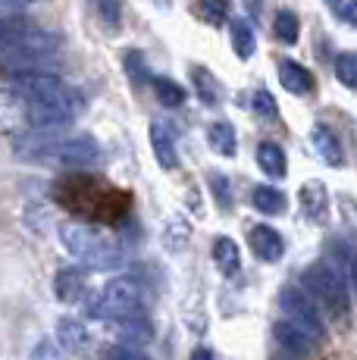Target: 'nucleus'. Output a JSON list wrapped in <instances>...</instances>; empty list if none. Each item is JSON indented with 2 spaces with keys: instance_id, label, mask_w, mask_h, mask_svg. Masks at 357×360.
Returning <instances> with one entry per match:
<instances>
[{
  "instance_id": "nucleus-21",
  "label": "nucleus",
  "mask_w": 357,
  "mask_h": 360,
  "mask_svg": "<svg viewBox=\"0 0 357 360\" xmlns=\"http://www.w3.org/2000/svg\"><path fill=\"white\" fill-rule=\"evenodd\" d=\"M254 47H257V38H254V29L248 19H235L232 22V51H235L238 60H251Z\"/></svg>"
},
{
  "instance_id": "nucleus-22",
  "label": "nucleus",
  "mask_w": 357,
  "mask_h": 360,
  "mask_svg": "<svg viewBox=\"0 0 357 360\" xmlns=\"http://www.w3.org/2000/svg\"><path fill=\"white\" fill-rule=\"evenodd\" d=\"M191 82H195L197 98H201L204 103H219L223 91H219V82H216V75L210 72V69H204V66H191Z\"/></svg>"
},
{
  "instance_id": "nucleus-20",
  "label": "nucleus",
  "mask_w": 357,
  "mask_h": 360,
  "mask_svg": "<svg viewBox=\"0 0 357 360\" xmlns=\"http://www.w3.org/2000/svg\"><path fill=\"white\" fill-rule=\"evenodd\" d=\"M251 204L266 217H276V213L285 210V195L279 188H273V185H257L251 195Z\"/></svg>"
},
{
  "instance_id": "nucleus-25",
  "label": "nucleus",
  "mask_w": 357,
  "mask_h": 360,
  "mask_svg": "<svg viewBox=\"0 0 357 360\" xmlns=\"http://www.w3.org/2000/svg\"><path fill=\"white\" fill-rule=\"evenodd\" d=\"M126 75H129V82H132L135 88H144V85H150V79L154 75L148 72V63H144V53L141 51H126Z\"/></svg>"
},
{
  "instance_id": "nucleus-12",
  "label": "nucleus",
  "mask_w": 357,
  "mask_h": 360,
  "mask_svg": "<svg viewBox=\"0 0 357 360\" xmlns=\"http://www.w3.org/2000/svg\"><path fill=\"white\" fill-rule=\"evenodd\" d=\"M279 82L288 94H311L313 91V75L311 69H304L298 60H279Z\"/></svg>"
},
{
  "instance_id": "nucleus-34",
  "label": "nucleus",
  "mask_w": 357,
  "mask_h": 360,
  "mask_svg": "<svg viewBox=\"0 0 357 360\" xmlns=\"http://www.w3.org/2000/svg\"><path fill=\"white\" fill-rule=\"evenodd\" d=\"M4 6H29V4H35V0H0Z\"/></svg>"
},
{
  "instance_id": "nucleus-13",
  "label": "nucleus",
  "mask_w": 357,
  "mask_h": 360,
  "mask_svg": "<svg viewBox=\"0 0 357 360\" xmlns=\"http://www.w3.org/2000/svg\"><path fill=\"white\" fill-rule=\"evenodd\" d=\"M311 141H313V148H317V154L323 157V163H329V166H342V163H345L339 135H335V131L329 129L326 122H317V126H313Z\"/></svg>"
},
{
  "instance_id": "nucleus-11",
  "label": "nucleus",
  "mask_w": 357,
  "mask_h": 360,
  "mask_svg": "<svg viewBox=\"0 0 357 360\" xmlns=\"http://www.w3.org/2000/svg\"><path fill=\"white\" fill-rule=\"evenodd\" d=\"M113 323H116V335H119V342L132 345V348H141V345H148L150 338H154V326H150V320L144 314L122 316V320H113Z\"/></svg>"
},
{
  "instance_id": "nucleus-23",
  "label": "nucleus",
  "mask_w": 357,
  "mask_h": 360,
  "mask_svg": "<svg viewBox=\"0 0 357 360\" xmlns=\"http://www.w3.org/2000/svg\"><path fill=\"white\" fill-rule=\"evenodd\" d=\"M150 85H154V94H157V101H160L163 107L176 110V107H182L185 103V88L178 85V82L157 75V79H150Z\"/></svg>"
},
{
  "instance_id": "nucleus-1",
  "label": "nucleus",
  "mask_w": 357,
  "mask_h": 360,
  "mask_svg": "<svg viewBox=\"0 0 357 360\" xmlns=\"http://www.w3.org/2000/svg\"><path fill=\"white\" fill-rule=\"evenodd\" d=\"M13 98L19 101L29 126L38 131H57L70 126L82 110L79 91L47 72H16L13 75Z\"/></svg>"
},
{
  "instance_id": "nucleus-26",
  "label": "nucleus",
  "mask_w": 357,
  "mask_h": 360,
  "mask_svg": "<svg viewBox=\"0 0 357 360\" xmlns=\"http://www.w3.org/2000/svg\"><path fill=\"white\" fill-rule=\"evenodd\" d=\"M273 32H276V38L283 41V44H298V38H301L298 16H294L292 10H283L276 16V22H273Z\"/></svg>"
},
{
  "instance_id": "nucleus-32",
  "label": "nucleus",
  "mask_w": 357,
  "mask_h": 360,
  "mask_svg": "<svg viewBox=\"0 0 357 360\" xmlns=\"http://www.w3.org/2000/svg\"><path fill=\"white\" fill-rule=\"evenodd\" d=\"M100 10H104V19L110 25H119V4H116V0H100Z\"/></svg>"
},
{
  "instance_id": "nucleus-28",
  "label": "nucleus",
  "mask_w": 357,
  "mask_h": 360,
  "mask_svg": "<svg viewBox=\"0 0 357 360\" xmlns=\"http://www.w3.org/2000/svg\"><path fill=\"white\" fill-rule=\"evenodd\" d=\"M254 110H257L260 116H266V120H276V113H279V107H276V101H273V94L266 91L264 85L254 91Z\"/></svg>"
},
{
  "instance_id": "nucleus-19",
  "label": "nucleus",
  "mask_w": 357,
  "mask_h": 360,
  "mask_svg": "<svg viewBox=\"0 0 357 360\" xmlns=\"http://www.w3.org/2000/svg\"><path fill=\"white\" fill-rule=\"evenodd\" d=\"M207 144L216 150L219 157H235L238 154V138H235V129L229 122H214L207 129Z\"/></svg>"
},
{
  "instance_id": "nucleus-7",
  "label": "nucleus",
  "mask_w": 357,
  "mask_h": 360,
  "mask_svg": "<svg viewBox=\"0 0 357 360\" xmlns=\"http://www.w3.org/2000/svg\"><path fill=\"white\" fill-rule=\"evenodd\" d=\"M279 307H283L285 320L301 326L317 345L326 342V323H323V316H320L317 301H311V295H307L304 288H294V285L283 288V292H279Z\"/></svg>"
},
{
  "instance_id": "nucleus-10",
  "label": "nucleus",
  "mask_w": 357,
  "mask_h": 360,
  "mask_svg": "<svg viewBox=\"0 0 357 360\" xmlns=\"http://www.w3.org/2000/svg\"><path fill=\"white\" fill-rule=\"evenodd\" d=\"M273 332H276L279 345L288 351V354H298V357H307L317 351V342H313L311 335H307L301 326H294L292 320H279L276 326H273Z\"/></svg>"
},
{
  "instance_id": "nucleus-29",
  "label": "nucleus",
  "mask_w": 357,
  "mask_h": 360,
  "mask_svg": "<svg viewBox=\"0 0 357 360\" xmlns=\"http://www.w3.org/2000/svg\"><path fill=\"white\" fill-rule=\"evenodd\" d=\"M107 360H150L144 351L132 348V345H116V348L107 351Z\"/></svg>"
},
{
  "instance_id": "nucleus-35",
  "label": "nucleus",
  "mask_w": 357,
  "mask_h": 360,
  "mask_svg": "<svg viewBox=\"0 0 357 360\" xmlns=\"http://www.w3.org/2000/svg\"><path fill=\"white\" fill-rule=\"evenodd\" d=\"M270 360H288V357H283V354H276V357H270Z\"/></svg>"
},
{
  "instance_id": "nucleus-8",
  "label": "nucleus",
  "mask_w": 357,
  "mask_h": 360,
  "mask_svg": "<svg viewBox=\"0 0 357 360\" xmlns=\"http://www.w3.org/2000/svg\"><path fill=\"white\" fill-rule=\"evenodd\" d=\"M53 295L63 304H79L88 295V273L79 266H63L53 276Z\"/></svg>"
},
{
  "instance_id": "nucleus-18",
  "label": "nucleus",
  "mask_w": 357,
  "mask_h": 360,
  "mask_svg": "<svg viewBox=\"0 0 357 360\" xmlns=\"http://www.w3.org/2000/svg\"><path fill=\"white\" fill-rule=\"evenodd\" d=\"M214 260L223 276H235L238 266H242V254H238V245L229 238V235H219L214 241Z\"/></svg>"
},
{
  "instance_id": "nucleus-4",
  "label": "nucleus",
  "mask_w": 357,
  "mask_h": 360,
  "mask_svg": "<svg viewBox=\"0 0 357 360\" xmlns=\"http://www.w3.org/2000/svg\"><path fill=\"white\" fill-rule=\"evenodd\" d=\"M60 241L85 269L113 273L122 266V245L110 229L94 223H66L60 226Z\"/></svg>"
},
{
  "instance_id": "nucleus-16",
  "label": "nucleus",
  "mask_w": 357,
  "mask_h": 360,
  "mask_svg": "<svg viewBox=\"0 0 357 360\" xmlns=\"http://www.w3.org/2000/svg\"><path fill=\"white\" fill-rule=\"evenodd\" d=\"M301 207H304V217L320 223L326 217V207H329V198H326V185L323 182H307L301 185Z\"/></svg>"
},
{
  "instance_id": "nucleus-17",
  "label": "nucleus",
  "mask_w": 357,
  "mask_h": 360,
  "mask_svg": "<svg viewBox=\"0 0 357 360\" xmlns=\"http://www.w3.org/2000/svg\"><path fill=\"white\" fill-rule=\"evenodd\" d=\"M57 342L70 351H85L88 348V329L75 316H60L57 320Z\"/></svg>"
},
{
  "instance_id": "nucleus-9",
  "label": "nucleus",
  "mask_w": 357,
  "mask_h": 360,
  "mask_svg": "<svg viewBox=\"0 0 357 360\" xmlns=\"http://www.w3.org/2000/svg\"><path fill=\"white\" fill-rule=\"evenodd\" d=\"M248 245H251L254 257L266 260V263H276L279 257H283V251H285L283 235L273 229V226H254V229L248 232Z\"/></svg>"
},
{
  "instance_id": "nucleus-14",
  "label": "nucleus",
  "mask_w": 357,
  "mask_h": 360,
  "mask_svg": "<svg viewBox=\"0 0 357 360\" xmlns=\"http://www.w3.org/2000/svg\"><path fill=\"white\" fill-rule=\"evenodd\" d=\"M150 148H154V157L163 169H176L178 166V154L173 144V131H169L163 122H150Z\"/></svg>"
},
{
  "instance_id": "nucleus-2",
  "label": "nucleus",
  "mask_w": 357,
  "mask_h": 360,
  "mask_svg": "<svg viewBox=\"0 0 357 360\" xmlns=\"http://www.w3.org/2000/svg\"><path fill=\"white\" fill-rule=\"evenodd\" d=\"M53 198L70 213H79L88 223H119L129 213V195L98 176L72 172L53 185Z\"/></svg>"
},
{
  "instance_id": "nucleus-6",
  "label": "nucleus",
  "mask_w": 357,
  "mask_h": 360,
  "mask_svg": "<svg viewBox=\"0 0 357 360\" xmlns=\"http://www.w3.org/2000/svg\"><path fill=\"white\" fill-rule=\"evenodd\" d=\"M301 282H304V292L311 295V301L326 304L332 314H345L348 297H351V288L345 285L339 273L329 266L326 260H317L301 273Z\"/></svg>"
},
{
  "instance_id": "nucleus-31",
  "label": "nucleus",
  "mask_w": 357,
  "mask_h": 360,
  "mask_svg": "<svg viewBox=\"0 0 357 360\" xmlns=\"http://www.w3.org/2000/svg\"><path fill=\"white\" fill-rule=\"evenodd\" d=\"M32 360H60V351L53 348V342H38V348L32 351Z\"/></svg>"
},
{
  "instance_id": "nucleus-24",
  "label": "nucleus",
  "mask_w": 357,
  "mask_h": 360,
  "mask_svg": "<svg viewBox=\"0 0 357 360\" xmlns=\"http://www.w3.org/2000/svg\"><path fill=\"white\" fill-rule=\"evenodd\" d=\"M332 69H335V79H339L348 91H354V88H357V57H354V53L351 51L335 53Z\"/></svg>"
},
{
  "instance_id": "nucleus-30",
  "label": "nucleus",
  "mask_w": 357,
  "mask_h": 360,
  "mask_svg": "<svg viewBox=\"0 0 357 360\" xmlns=\"http://www.w3.org/2000/svg\"><path fill=\"white\" fill-rule=\"evenodd\" d=\"M210 185H214V191H216L219 207H223V210H229V182H226L223 176H210Z\"/></svg>"
},
{
  "instance_id": "nucleus-27",
  "label": "nucleus",
  "mask_w": 357,
  "mask_h": 360,
  "mask_svg": "<svg viewBox=\"0 0 357 360\" xmlns=\"http://www.w3.org/2000/svg\"><path fill=\"white\" fill-rule=\"evenodd\" d=\"M195 10L204 22L223 25L229 19V0H195Z\"/></svg>"
},
{
  "instance_id": "nucleus-15",
  "label": "nucleus",
  "mask_w": 357,
  "mask_h": 360,
  "mask_svg": "<svg viewBox=\"0 0 357 360\" xmlns=\"http://www.w3.org/2000/svg\"><path fill=\"white\" fill-rule=\"evenodd\" d=\"M257 163L270 179H285V172H288L285 150L279 148V144H273V141H260L257 144Z\"/></svg>"
},
{
  "instance_id": "nucleus-3",
  "label": "nucleus",
  "mask_w": 357,
  "mask_h": 360,
  "mask_svg": "<svg viewBox=\"0 0 357 360\" xmlns=\"http://www.w3.org/2000/svg\"><path fill=\"white\" fill-rule=\"evenodd\" d=\"M16 157L32 163L63 166V169H91L100 163V144L91 135L60 138L53 131H29L16 138Z\"/></svg>"
},
{
  "instance_id": "nucleus-33",
  "label": "nucleus",
  "mask_w": 357,
  "mask_h": 360,
  "mask_svg": "<svg viewBox=\"0 0 357 360\" xmlns=\"http://www.w3.org/2000/svg\"><path fill=\"white\" fill-rule=\"evenodd\" d=\"M191 360H214V351L210 348H195L191 351Z\"/></svg>"
},
{
  "instance_id": "nucleus-5",
  "label": "nucleus",
  "mask_w": 357,
  "mask_h": 360,
  "mask_svg": "<svg viewBox=\"0 0 357 360\" xmlns=\"http://www.w3.org/2000/svg\"><path fill=\"white\" fill-rule=\"evenodd\" d=\"M88 314L94 320H122V316H135V314H144V292L138 282L132 279H110L104 288L98 292V297H91L88 304Z\"/></svg>"
}]
</instances>
